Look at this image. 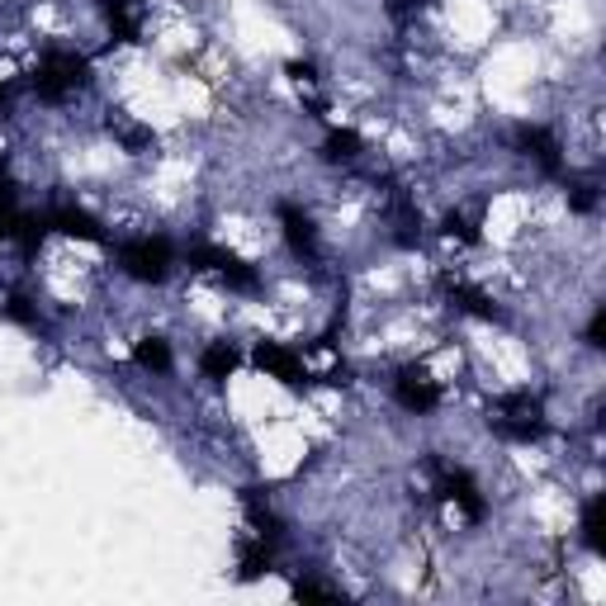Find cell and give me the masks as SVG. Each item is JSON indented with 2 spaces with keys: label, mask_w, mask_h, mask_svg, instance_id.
Returning a JSON list of instances; mask_svg holds the SVG:
<instances>
[{
  "label": "cell",
  "mask_w": 606,
  "mask_h": 606,
  "mask_svg": "<svg viewBox=\"0 0 606 606\" xmlns=\"http://www.w3.org/2000/svg\"><path fill=\"white\" fill-rule=\"evenodd\" d=\"M394 398L407 407V413H432V407L441 403V388L432 384V374L422 370H403L394 380Z\"/></svg>",
  "instance_id": "obj_4"
},
{
  "label": "cell",
  "mask_w": 606,
  "mask_h": 606,
  "mask_svg": "<svg viewBox=\"0 0 606 606\" xmlns=\"http://www.w3.org/2000/svg\"><path fill=\"white\" fill-rule=\"evenodd\" d=\"M133 361H138L142 370L166 374V370H171V346L162 342V336H142V342L133 346Z\"/></svg>",
  "instance_id": "obj_7"
},
{
  "label": "cell",
  "mask_w": 606,
  "mask_h": 606,
  "mask_svg": "<svg viewBox=\"0 0 606 606\" xmlns=\"http://www.w3.org/2000/svg\"><path fill=\"white\" fill-rule=\"evenodd\" d=\"M142 14H148V6L142 0H104V20H110L114 39H138L142 33Z\"/></svg>",
  "instance_id": "obj_5"
},
{
  "label": "cell",
  "mask_w": 606,
  "mask_h": 606,
  "mask_svg": "<svg viewBox=\"0 0 606 606\" xmlns=\"http://www.w3.org/2000/svg\"><path fill=\"white\" fill-rule=\"evenodd\" d=\"M85 81H91V67H85L81 52H67V48H52L39 62V71H33V91H39L48 104L71 100Z\"/></svg>",
  "instance_id": "obj_3"
},
{
  "label": "cell",
  "mask_w": 606,
  "mask_h": 606,
  "mask_svg": "<svg viewBox=\"0 0 606 606\" xmlns=\"http://www.w3.org/2000/svg\"><path fill=\"white\" fill-rule=\"evenodd\" d=\"M488 426L503 441H541L545 436V403L531 394V388H522V394H507V398H497L493 403V417H488Z\"/></svg>",
  "instance_id": "obj_1"
},
{
  "label": "cell",
  "mask_w": 606,
  "mask_h": 606,
  "mask_svg": "<svg viewBox=\"0 0 606 606\" xmlns=\"http://www.w3.org/2000/svg\"><path fill=\"white\" fill-rule=\"evenodd\" d=\"M200 370L209 380H228V374L238 370V346L233 342H209L204 355H200Z\"/></svg>",
  "instance_id": "obj_6"
},
{
  "label": "cell",
  "mask_w": 606,
  "mask_h": 606,
  "mask_svg": "<svg viewBox=\"0 0 606 606\" xmlns=\"http://www.w3.org/2000/svg\"><path fill=\"white\" fill-rule=\"evenodd\" d=\"M119 271L129 280H138V284H166L171 271H175V246L166 238L142 233V238L119 246Z\"/></svg>",
  "instance_id": "obj_2"
},
{
  "label": "cell",
  "mask_w": 606,
  "mask_h": 606,
  "mask_svg": "<svg viewBox=\"0 0 606 606\" xmlns=\"http://www.w3.org/2000/svg\"><path fill=\"white\" fill-rule=\"evenodd\" d=\"M583 536L593 549H602V497H587V507H583Z\"/></svg>",
  "instance_id": "obj_8"
}]
</instances>
